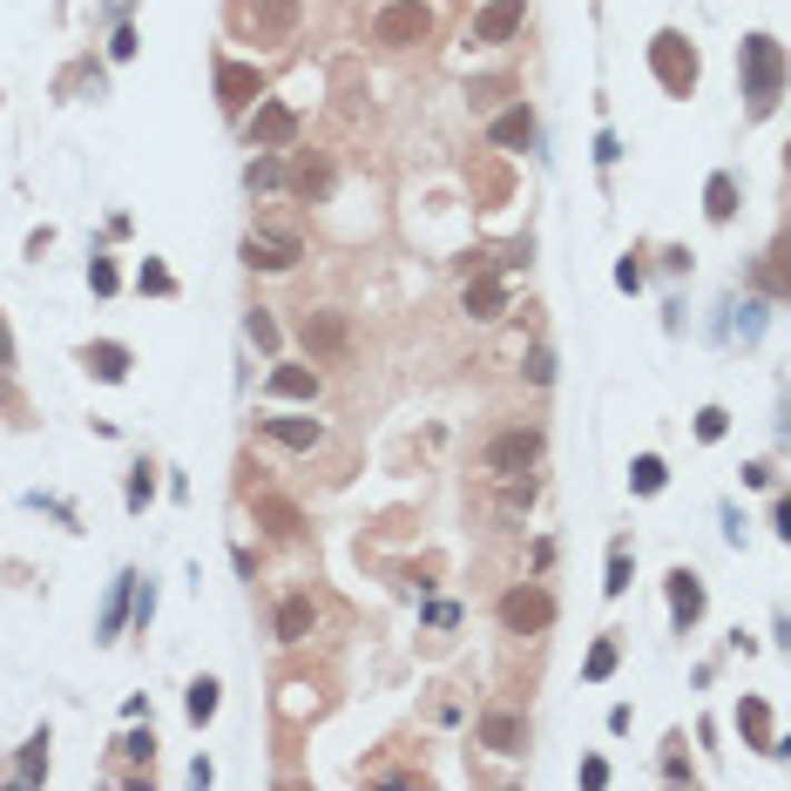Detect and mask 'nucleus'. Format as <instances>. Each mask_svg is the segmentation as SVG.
Masks as SVG:
<instances>
[{"mask_svg": "<svg viewBox=\"0 0 791 791\" xmlns=\"http://www.w3.org/2000/svg\"><path fill=\"white\" fill-rule=\"evenodd\" d=\"M738 81H744L751 109L771 116V109H778V88H784V48H778L771 34H744V48H738Z\"/></svg>", "mask_w": 791, "mask_h": 791, "instance_id": "1", "label": "nucleus"}, {"mask_svg": "<svg viewBox=\"0 0 791 791\" xmlns=\"http://www.w3.org/2000/svg\"><path fill=\"white\" fill-rule=\"evenodd\" d=\"M542 461V433L535 426H507V433H494L487 447H481V474H494V481H514V474H527Z\"/></svg>", "mask_w": 791, "mask_h": 791, "instance_id": "2", "label": "nucleus"}, {"mask_svg": "<svg viewBox=\"0 0 791 791\" xmlns=\"http://www.w3.org/2000/svg\"><path fill=\"white\" fill-rule=\"evenodd\" d=\"M650 68H656V81L670 88V96H696V75H703V61H696V48H690L676 28H663V34L650 41Z\"/></svg>", "mask_w": 791, "mask_h": 791, "instance_id": "3", "label": "nucleus"}, {"mask_svg": "<svg viewBox=\"0 0 791 791\" xmlns=\"http://www.w3.org/2000/svg\"><path fill=\"white\" fill-rule=\"evenodd\" d=\"M426 34H433V8H426V0H386V8L373 14V41H386V48H413Z\"/></svg>", "mask_w": 791, "mask_h": 791, "instance_id": "4", "label": "nucleus"}, {"mask_svg": "<svg viewBox=\"0 0 791 791\" xmlns=\"http://www.w3.org/2000/svg\"><path fill=\"white\" fill-rule=\"evenodd\" d=\"M501 623H507L514 636H535V630H548V623H555V595H548L542 582L507 589V595H501Z\"/></svg>", "mask_w": 791, "mask_h": 791, "instance_id": "5", "label": "nucleus"}, {"mask_svg": "<svg viewBox=\"0 0 791 791\" xmlns=\"http://www.w3.org/2000/svg\"><path fill=\"white\" fill-rule=\"evenodd\" d=\"M521 28H527V0H487L474 14V28H467V41L474 48H507Z\"/></svg>", "mask_w": 791, "mask_h": 791, "instance_id": "6", "label": "nucleus"}, {"mask_svg": "<svg viewBox=\"0 0 791 791\" xmlns=\"http://www.w3.org/2000/svg\"><path fill=\"white\" fill-rule=\"evenodd\" d=\"M298 14H305V0H244V28L257 41H291Z\"/></svg>", "mask_w": 791, "mask_h": 791, "instance_id": "7", "label": "nucleus"}, {"mask_svg": "<svg viewBox=\"0 0 791 791\" xmlns=\"http://www.w3.org/2000/svg\"><path fill=\"white\" fill-rule=\"evenodd\" d=\"M298 257H305V244L291 230H250L244 237V264H250V271H291Z\"/></svg>", "mask_w": 791, "mask_h": 791, "instance_id": "8", "label": "nucleus"}, {"mask_svg": "<svg viewBox=\"0 0 791 791\" xmlns=\"http://www.w3.org/2000/svg\"><path fill=\"white\" fill-rule=\"evenodd\" d=\"M257 88H264V75L250 68V61H217V102H224V116H244L250 102H257Z\"/></svg>", "mask_w": 791, "mask_h": 791, "instance_id": "9", "label": "nucleus"}, {"mask_svg": "<svg viewBox=\"0 0 791 791\" xmlns=\"http://www.w3.org/2000/svg\"><path fill=\"white\" fill-rule=\"evenodd\" d=\"M298 136V109L291 102H257L250 116V149H285Z\"/></svg>", "mask_w": 791, "mask_h": 791, "instance_id": "10", "label": "nucleus"}, {"mask_svg": "<svg viewBox=\"0 0 791 791\" xmlns=\"http://www.w3.org/2000/svg\"><path fill=\"white\" fill-rule=\"evenodd\" d=\"M481 744L501 751V758H521V751H527V718L494 703V711H481Z\"/></svg>", "mask_w": 791, "mask_h": 791, "instance_id": "11", "label": "nucleus"}, {"mask_svg": "<svg viewBox=\"0 0 791 791\" xmlns=\"http://www.w3.org/2000/svg\"><path fill=\"white\" fill-rule=\"evenodd\" d=\"M663 589H670V623L690 636V630L703 623V602H711V595H703V582H696L690 568H670V582H663Z\"/></svg>", "mask_w": 791, "mask_h": 791, "instance_id": "12", "label": "nucleus"}, {"mask_svg": "<svg viewBox=\"0 0 791 791\" xmlns=\"http://www.w3.org/2000/svg\"><path fill=\"white\" fill-rule=\"evenodd\" d=\"M345 345H352V325L338 312H305V352L312 359H345Z\"/></svg>", "mask_w": 791, "mask_h": 791, "instance_id": "13", "label": "nucleus"}, {"mask_svg": "<svg viewBox=\"0 0 791 791\" xmlns=\"http://www.w3.org/2000/svg\"><path fill=\"white\" fill-rule=\"evenodd\" d=\"M264 433H271L278 447H291V454H312L318 439H325V426L312 413H278V419H264Z\"/></svg>", "mask_w": 791, "mask_h": 791, "instance_id": "14", "label": "nucleus"}, {"mask_svg": "<svg viewBox=\"0 0 791 791\" xmlns=\"http://www.w3.org/2000/svg\"><path fill=\"white\" fill-rule=\"evenodd\" d=\"M81 366L96 373L102 386H122V379H129V352H122L116 338H96V345H81Z\"/></svg>", "mask_w": 791, "mask_h": 791, "instance_id": "15", "label": "nucleus"}, {"mask_svg": "<svg viewBox=\"0 0 791 791\" xmlns=\"http://www.w3.org/2000/svg\"><path fill=\"white\" fill-rule=\"evenodd\" d=\"M461 305H467V318H501V312H507V285H501L494 271H481V278L467 285Z\"/></svg>", "mask_w": 791, "mask_h": 791, "instance_id": "16", "label": "nucleus"}, {"mask_svg": "<svg viewBox=\"0 0 791 791\" xmlns=\"http://www.w3.org/2000/svg\"><path fill=\"white\" fill-rule=\"evenodd\" d=\"M738 731H744V744H751V751H784V744L771 738V711H764L758 696H744V703H738Z\"/></svg>", "mask_w": 791, "mask_h": 791, "instance_id": "17", "label": "nucleus"}, {"mask_svg": "<svg viewBox=\"0 0 791 791\" xmlns=\"http://www.w3.org/2000/svg\"><path fill=\"white\" fill-rule=\"evenodd\" d=\"M703 217H711V224H731L738 217V176L731 169H718L711 184H703Z\"/></svg>", "mask_w": 791, "mask_h": 791, "instance_id": "18", "label": "nucleus"}, {"mask_svg": "<svg viewBox=\"0 0 791 791\" xmlns=\"http://www.w3.org/2000/svg\"><path fill=\"white\" fill-rule=\"evenodd\" d=\"M129 589H136V575H116V582H109L102 623H96V636H102V643H116V636H122V615H129Z\"/></svg>", "mask_w": 791, "mask_h": 791, "instance_id": "19", "label": "nucleus"}, {"mask_svg": "<svg viewBox=\"0 0 791 791\" xmlns=\"http://www.w3.org/2000/svg\"><path fill=\"white\" fill-rule=\"evenodd\" d=\"M487 136H494L501 149H527V142H535V116H527V109H507V116L487 122Z\"/></svg>", "mask_w": 791, "mask_h": 791, "instance_id": "20", "label": "nucleus"}, {"mask_svg": "<svg viewBox=\"0 0 791 791\" xmlns=\"http://www.w3.org/2000/svg\"><path fill=\"white\" fill-rule=\"evenodd\" d=\"M264 393H271V399H312V393H318V373H312V366H278Z\"/></svg>", "mask_w": 791, "mask_h": 791, "instance_id": "21", "label": "nucleus"}, {"mask_svg": "<svg viewBox=\"0 0 791 791\" xmlns=\"http://www.w3.org/2000/svg\"><path fill=\"white\" fill-rule=\"evenodd\" d=\"M312 636V595H285L278 609V643H305Z\"/></svg>", "mask_w": 791, "mask_h": 791, "instance_id": "22", "label": "nucleus"}, {"mask_svg": "<svg viewBox=\"0 0 791 791\" xmlns=\"http://www.w3.org/2000/svg\"><path fill=\"white\" fill-rule=\"evenodd\" d=\"M217 703H224L217 676H197V683H190V696H184V711H190V724H210V718H217Z\"/></svg>", "mask_w": 791, "mask_h": 791, "instance_id": "23", "label": "nucleus"}, {"mask_svg": "<svg viewBox=\"0 0 791 791\" xmlns=\"http://www.w3.org/2000/svg\"><path fill=\"white\" fill-rule=\"evenodd\" d=\"M291 190H298V197H312V204H318V197H325V190H332V162H298V176H291Z\"/></svg>", "mask_w": 791, "mask_h": 791, "instance_id": "24", "label": "nucleus"}, {"mask_svg": "<svg viewBox=\"0 0 791 791\" xmlns=\"http://www.w3.org/2000/svg\"><path fill=\"white\" fill-rule=\"evenodd\" d=\"M14 778H21V784H41V778H48V731H41V738H28V751H21Z\"/></svg>", "mask_w": 791, "mask_h": 791, "instance_id": "25", "label": "nucleus"}, {"mask_svg": "<svg viewBox=\"0 0 791 791\" xmlns=\"http://www.w3.org/2000/svg\"><path fill=\"white\" fill-rule=\"evenodd\" d=\"M278 184H285V169H278V156H257V162L244 169V190H250V197H257V190H278Z\"/></svg>", "mask_w": 791, "mask_h": 791, "instance_id": "26", "label": "nucleus"}, {"mask_svg": "<svg viewBox=\"0 0 791 791\" xmlns=\"http://www.w3.org/2000/svg\"><path fill=\"white\" fill-rule=\"evenodd\" d=\"M663 481H670V474H663V461H656V454H643V461L630 467V487H636V494H663Z\"/></svg>", "mask_w": 791, "mask_h": 791, "instance_id": "27", "label": "nucleus"}, {"mask_svg": "<svg viewBox=\"0 0 791 791\" xmlns=\"http://www.w3.org/2000/svg\"><path fill=\"white\" fill-rule=\"evenodd\" d=\"M582 676H589V683H609V676H615V643H609V636H602V643L589 650V663H582Z\"/></svg>", "mask_w": 791, "mask_h": 791, "instance_id": "28", "label": "nucleus"}, {"mask_svg": "<svg viewBox=\"0 0 791 791\" xmlns=\"http://www.w3.org/2000/svg\"><path fill=\"white\" fill-rule=\"evenodd\" d=\"M257 514L271 521L278 535H298V507H285V501H271V494H264V501H257Z\"/></svg>", "mask_w": 791, "mask_h": 791, "instance_id": "29", "label": "nucleus"}, {"mask_svg": "<svg viewBox=\"0 0 791 791\" xmlns=\"http://www.w3.org/2000/svg\"><path fill=\"white\" fill-rule=\"evenodd\" d=\"M149 494H156V467L142 461V467H129V507L142 514V507H149Z\"/></svg>", "mask_w": 791, "mask_h": 791, "instance_id": "30", "label": "nucleus"}, {"mask_svg": "<svg viewBox=\"0 0 791 791\" xmlns=\"http://www.w3.org/2000/svg\"><path fill=\"white\" fill-rule=\"evenodd\" d=\"M602 589H609V595H623V589H630V548H623V542L609 548V582H602Z\"/></svg>", "mask_w": 791, "mask_h": 791, "instance_id": "31", "label": "nucleus"}, {"mask_svg": "<svg viewBox=\"0 0 791 791\" xmlns=\"http://www.w3.org/2000/svg\"><path fill=\"white\" fill-rule=\"evenodd\" d=\"M724 426H731L724 406H703V413H696V439H724Z\"/></svg>", "mask_w": 791, "mask_h": 791, "instance_id": "32", "label": "nucleus"}, {"mask_svg": "<svg viewBox=\"0 0 791 791\" xmlns=\"http://www.w3.org/2000/svg\"><path fill=\"white\" fill-rule=\"evenodd\" d=\"M88 285H96L102 298H109V291H122V278H116V264H109V257H96V264H88Z\"/></svg>", "mask_w": 791, "mask_h": 791, "instance_id": "33", "label": "nucleus"}, {"mask_svg": "<svg viewBox=\"0 0 791 791\" xmlns=\"http://www.w3.org/2000/svg\"><path fill=\"white\" fill-rule=\"evenodd\" d=\"M122 751H129L136 764H156V731H129V738H122Z\"/></svg>", "mask_w": 791, "mask_h": 791, "instance_id": "34", "label": "nucleus"}, {"mask_svg": "<svg viewBox=\"0 0 791 791\" xmlns=\"http://www.w3.org/2000/svg\"><path fill=\"white\" fill-rule=\"evenodd\" d=\"M244 332H250V338H257L264 352H278V325H271V318H264V312H250V318H244Z\"/></svg>", "mask_w": 791, "mask_h": 791, "instance_id": "35", "label": "nucleus"}, {"mask_svg": "<svg viewBox=\"0 0 791 791\" xmlns=\"http://www.w3.org/2000/svg\"><path fill=\"white\" fill-rule=\"evenodd\" d=\"M527 379L548 386V379H555V352H527Z\"/></svg>", "mask_w": 791, "mask_h": 791, "instance_id": "36", "label": "nucleus"}, {"mask_svg": "<svg viewBox=\"0 0 791 791\" xmlns=\"http://www.w3.org/2000/svg\"><path fill=\"white\" fill-rule=\"evenodd\" d=\"M136 285H142V291H176V278L162 271V264H142V278H136Z\"/></svg>", "mask_w": 791, "mask_h": 791, "instance_id": "37", "label": "nucleus"}, {"mask_svg": "<svg viewBox=\"0 0 791 791\" xmlns=\"http://www.w3.org/2000/svg\"><path fill=\"white\" fill-rule=\"evenodd\" d=\"M615 285H623V291H643V264L623 257V264H615Z\"/></svg>", "mask_w": 791, "mask_h": 791, "instance_id": "38", "label": "nucleus"}, {"mask_svg": "<svg viewBox=\"0 0 791 791\" xmlns=\"http://www.w3.org/2000/svg\"><path fill=\"white\" fill-rule=\"evenodd\" d=\"M426 623H433V630H454V623H461V609H454V602H433V609H426Z\"/></svg>", "mask_w": 791, "mask_h": 791, "instance_id": "39", "label": "nucleus"}, {"mask_svg": "<svg viewBox=\"0 0 791 791\" xmlns=\"http://www.w3.org/2000/svg\"><path fill=\"white\" fill-rule=\"evenodd\" d=\"M109 55H116V61H129V55H136V28H116V41H109Z\"/></svg>", "mask_w": 791, "mask_h": 791, "instance_id": "40", "label": "nucleus"}, {"mask_svg": "<svg viewBox=\"0 0 791 791\" xmlns=\"http://www.w3.org/2000/svg\"><path fill=\"white\" fill-rule=\"evenodd\" d=\"M663 778H676V784L690 778V764H683V751H663Z\"/></svg>", "mask_w": 791, "mask_h": 791, "instance_id": "41", "label": "nucleus"}, {"mask_svg": "<svg viewBox=\"0 0 791 791\" xmlns=\"http://www.w3.org/2000/svg\"><path fill=\"white\" fill-rule=\"evenodd\" d=\"M582 784H609V764L602 758H582Z\"/></svg>", "mask_w": 791, "mask_h": 791, "instance_id": "42", "label": "nucleus"}, {"mask_svg": "<svg viewBox=\"0 0 791 791\" xmlns=\"http://www.w3.org/2000/svg\"><path fill=\"white\" fill-rule=\"evenodd\" d=\"M14 366V338H8V325H0V373Z\"/></svg>", "mask_w": 791, "mask_h": 791, "instance_id": "43", "label": "nucleus"}, {"mask_svg": "<svg viewBox=\"0 0 791 791\" xmlns=\"http://www.w3.org/2000/svg\"><path fill=\"white\" fill-rule=\"evenodd\" d=\"M595 8H602V0H595Z\"/></svg>", "mask_w": 791, "mask_h": 791, "instance_id": "44", "label": "nucleus"}]
</instances>
